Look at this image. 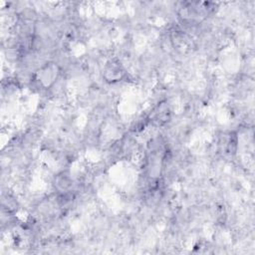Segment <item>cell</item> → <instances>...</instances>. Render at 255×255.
<instances>
[{
  "instance_id": "obj_3",
  "label": "cell",
  "mask_w": 255,
  "mask_h": 255,
  "mask_svg": "<svg viewBox=\"0 0 255 255\" xmlns=\"http://www.w3.org/2000/svg\"><path fill=\"white\" fill-rule=\"evenodd\" d=\"M72 185V179L69 177L68 174H60L57 176L55 180V186L60 192H67L68 189Z\"/></svg>"
},
{
  "instance_id": "obj_2",
  "label": "cell",
  "mask_w": 255,
  "mask_h": 255,
  "mask_svg": "<svg viewBox=\"0 0 255 255\" xmlns=\"http://www.w3.org/2000/svg\"><path fill=\"white\" fill-rule=\"evenodd\" d=\"M126 76V71L119 63H109L105 69V79L110 83L122 81Z\"/></svg>"
},
{
  "instance_id": "obj_1",
  "label": "cell",
  "mask_w": 255,
  "mask_h": 255,
  "mask_svg": "<svg viewBox=\"0 0 255 255\" xmlns=\"http://www.w3.org/2000/svg\"><path fill=\"white\" fill-rule=\"evenodd\" d=\"M60 74V69L56 63L49 62L42 66L35 74V82L41 89H49L54 85L58 76Z\"/></svg>"
}]
</instances>
